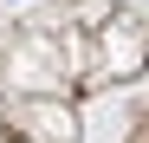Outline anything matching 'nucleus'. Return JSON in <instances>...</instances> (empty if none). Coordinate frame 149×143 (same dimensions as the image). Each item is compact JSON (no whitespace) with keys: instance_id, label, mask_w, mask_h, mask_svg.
<instances>
[]
</instances>
